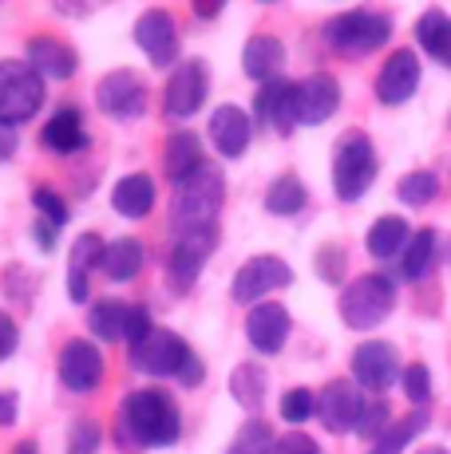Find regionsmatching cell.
Returning a JSON list of instances; mask_svg holds the SVG:
<instances>
[{
	"label": "cell",
	"mask_w": 451,
	"mask_h": 454,
	"mask_svg": "<svg viewBox=\"0 0 451 454\" xmlns=\"http://www.w3.org/2000/svg\"><path fill=\"white\" fill-rule=\"evenodd\" d=\"M111 434H115V447L127 454L175 447L182 434V411L162 387H138L123 395Z\"/></svg>",
	"instance_id": "6da1fadb"
},
{
	"label": "cell",
	"mask_w": 451,
	"mask_h": 454,
	"mask_svg": "<svg viewBox=\"0 0 451 454\" xmlns=\"http://www.w3.org/2000/svg\"><path fill=\"white\" fill-rule=\"evenodd\" d=\"M127 356H131V368L146 380H178L182 387H198L206 375L194 348L170 328H151L135 348H127Z\"/></svg>",
	"instance_id": "7a4b0ae2"
},
{
	"label": "cell",
	"mask_w": 451,
	"mask_h": 454,
	"mask_svg": "<svg viewBox=\"0 0 451 454\" xmlns=\"http://www.w3.org/2000/svg\"><path fill=\"white\" fill-rule=\"evenodd\" d=\"M226 202V178L218 166L206 162L190 182H182L170 202V233L190 238V233H218V214Z\"/></svg>",
	"instance_id": "3957f363"
},
{
	"label": "cell",
	"mask_w": 451,
	"mask_h": 454,
	"mask_svg": "<svg viewBox=\"0 0 451 454\" xmlns=\"http://www.w3.org/2000/svg\"><path fill=\"white\" fill-rule=\"evenodd\" d=\"M341 320L352 332H372L376 325H384L388 312L396 309V285L384 273H364L352 285H344L341 293Z\"/></svg>",
	"instance_id": "277c9868"
},
{
	"label": "cell",
	"mask_w": 451,
	"mask_h": 454,
	"mask_svg": "<svg viewBox=\"0 0 451 454\" xmlns=\"http://www.w3.org/2000/svg\"><path fill=\"white\" fill-rule=\"evenodd\" d=\"M376 174H380V162H376L372 138L360 135V130L344 135L333 154V194L341 202H360L368 194V186L376 182Z\"/></svg>",
	"instance_id": "5b68a950"
},
{
	"label": "cell",
	"mask_w": 451,
	"mask_h": 454,
	"mask_svg": "<svg viewBox=\"0 0 451 454\" xmlns=\"http://www.w3.org/2000/svg\"><path fill=\"white\" fill-rule=\"evenodd\" d=\"M44 107V80L24 59H0V123L24 127Z\"/></svg>",
	"instance_id": "8992f818"
},
{
	"label": "cell",
	"mask_w": 451,
	"mask_h": 454,
	"mask_svg": "<svg viewBox=\"0 0 451 454\" xmlns=\"http://www.w3.org/2000/svg\"><path fill=\"white\" fill-rule=\"evenodd\" d=\"M388 36H392V16L372 12V8H352L325 24V40L344 56H368L384 48Z\"/></svg>",
	"instance_id": "52a82bcc"
},
{
	"label": "cell",
	"mask_w": 451,
	"mask_h": 454,
	"mask_svg": "<svg viewBox=\"0 0 451 454\" xmlns=\"http://www.w3.org/2000/svg\"><path fill=\"white\" fill-rule=\"evenodd\" d=\"M88 328L99 340H107V344H119V340H123L127 348H135L154 325H151V312H146L143 304H127V301L107 296V301H95L91 304Z\"/></svg>",
	"instance_id": "ba28073f"
},
{
	"label": "cell",
	"mask_w": 451,
	"mask_h": 454,
	"mask_svg": "<svg viewBox=\"0 0 451 454\" xmlns=\"http://www.w3.org/2000/svg\"><path fill=\"white\" fill-rule=\"evenodd\" d=\"M293 285V265L285 257L262 253V257H249L246 265L233 273L230 281V296L238 304H265V296L277 289H289Z\"/></svg>",
	"instance_id": "9c48e42d"
},
{
	"label": "cell",
	"mask_w": 451,
	"mask_h": 454,
	"mask_svg": "<svg viewBox=\"0 0 451 454\" xmlns=\"http://www.w3.org/2000/svg\"><path fill=\"white\" fill-rule=\"evenodd\" d=\"M151 103V91H146L143 75L131 72V67H119V72H107L99 83H95V107L107 119H138Z\"/></svg>",
	"instance_id": "30bf717a"
},
{
	"label": "cell",
	"mask_w": 451,
	"mask_h": 454,
	"mask_svg": "<svg viewBox=\"0 0 451 454\" xmlns=\"http://www.w3.org/2000/svg\"><path fill=\"white\" fill-rule=\"evenodd\" d=\"M206 91H210L206 64L202 59H182L175 72H170L167 87H162V115L170 123H182V119H190L206 103Z\"/></svg>",
	"instance_id": "8fae6325"
},
{
	"label": "cell",
	"mask_w": 451,
	"mask_h": 454,
	"mask_svg": "<svg viewBox=\"0 0 451 454\" xmlns=\"http://www.w3.org/2000/svg\"><path fill=\"white\" fill-rule=\"evenodd\" d=\"M364 395L357 380H328L317 395V419L328 434H349L357 431L360 415H364Z\"/></svg>",
	"instance_id": "7c38bea8"
},
{
	"label": "cell",
	"mask_w": 451,
	"mask_h": 454,
	"mask_svg": "<svg viewBox=\"0 0 451 454\" xmlns=\"http://www.w3.org/2000/svg\"><path fill=\"white\" fill-rule=\"evenodd\" d=\"M135 43L151 67H178V24L167 8H146L135 20Z\"/></svg>",
	"instance_id": "4fadbf2b"
},
{
	"label": "cell",
	"mask_w": 451,
	"mask_h": 454,
	"mask_svg": "<svg viewBox=\"0 0 451 454\" xmlns=\"http://www.w3.org/2000/svg\"><path fill=\"white\" fill-rule=\"evenodd\" d=\"M59 383H64L72 395H88L103 383V352L91 344V340H67L64 348H59Z\"/></svg>",
	"instance_id": "5bb4252c"
},
{
	"label": "cell",
	"mask_w": 451,
	"mask_h": 454,
	"mask_svg": "<svg viewBox=\"0 0 451 454\" xmlns=\"http://www.w3.org/2000/svg\"><path fill=\"white\" fill-rule=\"evenodd\" d=\"M400 356L388 340H368L352 352V380L368 391H388L396 380H400Z\"/></svg>",
	"instance_id": "9a60e30c"
},
{
	"label": "cell",
	"mask_w": 451,
	"mask_h": 454,
	"mask_svg": "<svg viewBox=\"0 0 451 454\" xmlns=\"http://www.w3.org/2000/svg\"><path fill=\"white\" fill-rule=\"evenodd\" d=\"M214 246H218V233H190V238H175L170 246V261H167V273L175 293H190L202 273V265L210 261Z\"/></svg>",
	"instance_id": "2e32d148"
},
{
	"label": "cell",
	"mask_w": 451,
	"mask_h": 454,
	"mask_svg": "<svg viewBox=\"0 0 451 454\" xmlns=\"http://www.w3.org/2000/svg\"><path fill=\"white\" fill-rule=\"evenodd\" d=\"M341 107V83L328 72H313L297 83V119L301 127H320Z\"/></svg>",
	"instance_id": "e0dca14e"
},
{
	"label": "cell",
	"mask_w": 451,
	"mask_h": 454,
	"mask_svg": "<svg viewBox=\"0 0 451 454\" xmlns=\"http://www.w3.org/2000/svg\"><path fill=\"white\" fill-rule=\"evenodd\" d=\"M415 87H420V59H415V51L412 48L392 51L376 75V99L384 107H400V103L415 95Z\"/></svg>",
	"instance_id": "ac0fdd59"
},
{
	"label": "cell",
	"mask_w": 451,
	"mask_h": 454,
	"mask_svg": "<svg viewBox=\"0 0 451 454\" xmlns=\"http://www.w3.org/2000/svg\"><path fill=\"white\" fill-rule=\"evenodd\" d=\"M254 111H257V119H262V127H270L273 135L289 138L293 130L301 127V119H297V83L277 80L270 87H262L257 99H254Z\"/></svg>",
	"instance_id": "d6986e66"
},
{
	"label": "cell",
	"mask_w": 451,
	"mask_h": 454,
	"mask_svg": "<svg viewBox=\"0 0 451 454\" xmlns=\"http://www.w3.org/2000/svg\"><path fill=\"white\" fill-rule=\"evenodd\" d=\"M289 332H293V317H289V309L285 304H254L249 309V317H246V336H249V344L257 348L262 356H277L285 348V340H289Z\"/></svg>",
	"instance_id": "ffe728a7"
},
{
	"label": "cell",
	"mask_w": 451,
	"mask_h": 454,
	"mask_svg": "<svg viewBox=\"0 0 451 454\" xmlns=\"http://www.w3.org/2000/svg\"><path fill=\"white\" fill-rule=\"evenodd\" d=\"M103 253H107V241L99 233H80L72 241V253H67V301L72 304H88L91 269L103 265Z\"/></svg>",
	"instance_id": "44dd1931"
},
{
	"label": "cell",
	"mask_w": 451,
	"mask_h": 454,
	"mask_svg": "<svg viewBox=\"0 0 451 454\" xmlns=\"http://www.w3.org/2000/svg\"><path fill=\"white\" fill-rule=\"evenodd\" d=\"M206 135H210L214 151H218L222 159H238V154H246L249 138H254V119L241 107H233V103H222V107H214L210 123H206Z\"/></svg>",
	"instance_id": "7402d4cb"
},
{
	"label": "cell",
	"mask_w": 451,
	"mask_h": 454,
	"mask_svg": "<svg viewBox=\"0 0 451 454\" xmlns=\"http://www.w3.org/2000/svg\"><path fill=\"white\" fill-rule=\"evenodd\" d=\"M281 67H285V43L277 36L257 32V36L246 40V48H241V72H246V80H254L257 87H270L281 80Z\"/></svg>",
	"instance_id": "603a6c76"
},
{
	"label": "cell",
	"mask_w": 451,
	"mask_h": 454,
	"mask_svg": "<svg viewBox=\"0 0 451 454\" xmlns=\"http://www.w3.org/2000/svg\"><path fill=\"white\" fill-rule=\"evenodd\" d=\"M40 143H44V151L51 154H80V151H88L91 146V135H88V127H83V115L75 107H64V111H56V115L48 119V127L40 130Z\"/></svg>",
	"instance_id": "cb8c5ba5"
},
{
	"label": "cell",
	"mask_w": 451,
	"mask_h": 454,
	"mask_svg": "<svg viewBox=\"0 0 451 454\" xmlns=\"http://www.w3.org/2000/svg\"><path fill=\"white\" fill-rule=\"evenodd\" d=\"M28 64L40 72V80H72L75 67H80V56H75V48H67L64 40L56 36H36L28 40Z\"/></svg>",
	"instance_id": "d4e9b609"
},
{
	"label": "cell",
	"mask_w": 451,
	"mask_h": 454,
	"mask_svg": "<svg viewBox=\"0 0 451 454\" xmlns=\"http://www.w3.org/2000/svg\"><path fill=\"white\" fill-rule=\"evenodd\" d=\"M206 166L202 159V143H198L194 130H175V135L167 138V146H162V170H167V178L175 182V190L182 186V182H190L198 170Z\"/></svg>",
	"instance_id": "484cf974"
},
{
	"label": "cell",
	"mask_w": 451,
	"mask_h": 454,
	"mask_svg": "<svg viewBox=\"0 0 451 454\" xmlns=\"http://www.w3.org/2000/svg\"><path fill=\"white\" fill-rule=\"evenodd\" d=\"M154 198H159V190H154L151 174H127L111 186V209L123 217H146L154 209Z\"/></svg>",
	"instance_id": "4316f807"
},
{
	"label": "cell",
	"mask_w": 451,
	"mask_h": 454,
	"mask_svg": "<svg viewBox=\"0 0 451 454\" xmlns=\"http://www.w3.org/2000/svg\"><path fill=\"white\" fill-rule=\"evenodd\" d=\"M146 265V249L138 238H115L107 241V253H103V273H107V281H135L138 273H143Z\"/></svg>",
	"instance_id": "83f0119b"
},
{
	"label": "cell",
	"mask_w": 451,
	"mask_h": 454,
	"mask_svg": "<svg viewBox=\"0 0 451 454\" xmlns=\"http://www.w3.org/2000/svg\"><path fill=\"white\" fill-rule=\"evenodd\" d=\"M265 391H270V372H265L262 364L246 360L230 372V395L241 411H262Z\"/></svg>",
	"instance_id": "f1b7e54d"
},
{
	"label": "cell",
	"mask_w": 451,
	"mask_h": 454,
	"mask_svg": "<svg viewBox=\"0 0 451 454\" xmlns=\"http://www.w3.org/2000/svg\"><path fill=\"white\" fill-rule=\"evenodd\" d=\"M415 43H420L431 59L451 67V16L444 8H428V12L415 20Z\"/></svg>",
	"instance_id": "f546056e"
},
{
	"label": "cell",
	"mask_w": 451,
	"mask_h": 454,
	"mask_svg": "<svg viewBox=\"0 0 451 454\" xmlns=\"http://www.w3.org/2000/svg\"><path fill=\"white\" fill-rule=\"evenodd\" d=\"M407 241H412V233H407V222H404V217L384 214V217H376V222H372V230H368V238H364V246H368L372 257L388 261V257H396L400 249H407Z\"/></svg>",
	"instance_id": "4dcf8cb0"
},
{
	"label": "cell",
	"mask_w": 451,
	"mask_h": 454,
	"mask_svg": "<svg viewBox=\"0 0 451 454\" xmlns=\"http://www.w3.org/2000/svg\"><path fill=\"white\" fill-rule=\"evenodd\" d=\"M309 202V194H305V182L297 178V174H281V178H273L270 182V190H265V214H273V217H293V214H301Z\"/></svg>",
	"instance_id": "1f68e13d"
},
{
	"label": "cell",
	"mask_w": 451,
	"mask_h": 454,
	"mask_svg": "<svg viewBox=\"0 0 451 454\" xmlns=\"http://www.w3.org/2000/svg\"><path fill=\"white\" fill-rule=\"evenodd\" d=\"M428 423H431V415L423 411V407H415V411H407L400 423L388 427V434H384L380 442H372V450H368V454H404V450H407V442H412L415 434L428 431Z\"/></svg>",
	"instance_id": "d6a6232c"
},
{
	"label": "cell",
	"mask_w": 451,
	"mask_h": 454,
	"mask_svg": "<svg viewBox=\"0 0 451 454\" xmlns=\"http://www.w3.org/2000/svg\"><path fill=\"white\" fill-rule=\"evenodd\" d=\"M431 261H436V233H431V230L412 233V241H407V249H404V257H400L404 281H420V277H428Z\"/></svg>",
	"instance_id": "836d02e7"
},
{
	"label": "cell",
	"mask_w": 451,
	"mask_h": 454,
	"mask_svg": "<svg viewBox=\"0 0 451 454\" xmlns=\"http://www.w3.org/2000/svg\"><path fill=\"white\" fill-rule=\"evenodd\" d=\"M273 447H277L273 427L265 423V419H246L226 454H273Z\"/></svg>",
	"instance_id": "e575fe53"
},
{
	"label": "cell",
	"mask_w": 451,
	"mask_h": 454,
	"mask_svg": "<svg viewBox=\"0 0 451 454\" xmlns=\"http://www.w3.org/2000/svg\"><path fill=\"white\" fill-rule=\"evenodd\" d=\"M436 194H439V178L431 170H412V174H404L400 182H396V198H400L404 206H431L436 202Z\"/></svg>",
	"instance_id": "d590c367"
},
{
	"label": "cell",
	"mask_w": 451,
	"mask_h": 454,
	"mask_svg": "<svg viewBox=\"0 0 451 454\" xmlns=\"http://www.w3.org/2000/svg\"><path fill=\"white\" fill-rule=\"evenodd\" d=\"M103 447V427L99 419L83 415L72 423V431H67V454H99Z\"/></svg>",
	"instance_id": "8d00e7d4"
},
{
	"label": "cell",
	"mask_w": 451,
	"mask_h": 454,
	"mask_svg": "<svg viewBox=\"0 0 451 454\" xmlns=\"http://www.w3.org/2000/svg\"><path fill=\"white\" fill-rule=\"evenodd\" d=\"M317 415V395L309 387H293V391H285L281 395V419L285 423H309V419Z\"/></svg>",
	"instance_id": "74e56055"
},
{
	"label": "cell",
	"mask_w": 451,
	"mask_h": 454,
	"mask_svg": "<svg viewBox=\"0 0 451 454\" xmlns=\"http://www.w3.org/2000/svg\"><path fill=\"white\" fill-rule=\"evenodd\" d=\"M388 423H392V407L384 403V399H376V403L364 407L360 423H357V434L364 442H380L388 434Z\"/></svg>",
	"instance_id": "f35d334b"
},
{
	"label": "cell",
	"mask_w": 451,
	"mask_h": 454,
	"mask_svg": "<svg viewBox=\"0 0 451 454\" xmlns=\"http://www.w3.org/2000/svg\"><path fill=\"white\" fill-rule=\"evenodd\" d=\"M32 206L40 209V222H48L51 230H64V225H67V202L51 186H36V190H32Z\"/></svg>",
	"instance_id": "ab89813d"
},
{
	"label": "cell",
	"mask_w": 451,
	"mask_h": 454,
	"mask_svg": "<svg viewBox=\"0 0 451 454\" xmlns=\"http://www.w3.org/2000/svg\"><path fill=\"white\" fill-rule=\"evenodd\" d=\"M400 383H404V395L412 399L415 407H423L431 399V372L423 368V364H407L404 375H400Z\"/></svg>",
	"instance_id": "60d3db41"
},
{
	"label": "cell",
	"mask_w": 451,
	"mask_h": 454,
	"mask_svg": "<svg viewBox=\"0 0 451 454\" xmlns=\"http://www.w3.org/2000/svg\"><path fill=\"white\" fill-rule=\"evenodd\" d=\"M317 273L325 277L328 285H341V277H344V249H336V246H325V249H320Z\"/></svg>",
	"instance_id": "b9f144b4"
},
{
	"label": "cell",
	"mask_w": 451,
	"mask_h": 454,
	"mask_svg": "<svg viewBox=\"0 0 451 454\" xmlns=\"http://www.w3.org/2000/svg\"><path fill=\"white\" fill-rule=\"evenodd\" d=\"M273 454H320V447H317L313 439H309V434L293 431V434H281V439H277Z\"/></svg>",
	"instance_id": "7bdbcfd3"
},
{
	"label": "cell",
	"mask_w": 451,
	"mask_h": 454,
	"mask_svg": "<svg viewBox=\"0 0 451 454\" xmlns=\"http://www.w3.org/2000/svg\"><path fill=\"white\" fill-rule=\"evenodd\" d=\"M16 348H20V328H16V320L8 317L4 309H0V364H4Z\"/></svg>",
	"instance_id": "ee69618b"
},
{
	"label": "cell",
	"mask_w": 451,
	"mask_h": 454,
	"mask_svg": "<svg viewBox=\"0 0 451 454\" xmlns=\"http://www.w3.org/2000/svg\"><path fill=\"white\" fill-rule=\"evenodd\" d=\"M16 415H20V399H16V391L0 387V427H12Z\"/></svg>",
	"instance_id": "f6af8a7d"
},
{
	"label": "cell",
	"mask_w": 451,
	"mask_h": 454,
	"mask_svg": "<svg viewBox=\"0 0 451 454\" xmlns=\"http://www.w3.org/2000/svg\"><path fill=\"white\" fill-rule=\"evenodd\" d=\"M16 154V130L0 123V162H8Z\"/></svg>",
	"instance_id": "bcb514c9"
},
{
	"label": "cell",
	"mask_w": 451,
	"mask_h": 454,
	"mask_svg": "<svg viewBox=\"0 0 451 454\" xmlns=\"http://www.w3.org/2000/svg\"><path fill=\"white\" fill-rule=\"evenodd\" d=\"M218 12H222V4H194V16H202V20H210Z\"/></svg>",
	"instance_id": "7dc6e473"
},
{
	"label": "cell",
	"mask_w": 451,
	"mask_h": 454,
	"mask_svg": "<svg viewBox=\"0 0 451 454\" xmlns=\"http://www.w3.org/2000/svg\"><path fill=\"white\" fill-rule=\"evenodd\" d=\"M12 454H40V450H36V442H32V439H24V442H16Z\"/></svg>",
	"instance_id": "c3c4849f"
},
{
	"label": "cell",
	"mask_w": 451,
	"mask_h": 454,
	"mask_svg": "<svg viewBox=\"0 0 451 454\" xmlns=\"http://www.w3.org/2000/svg\"><path fill=\"white\" fill-rule=\"evenodd\" d=\"M420 454H447V450H444V447H423Z\"/></svg>",
	"instance_id": "681fc988"
}]
</instances>
